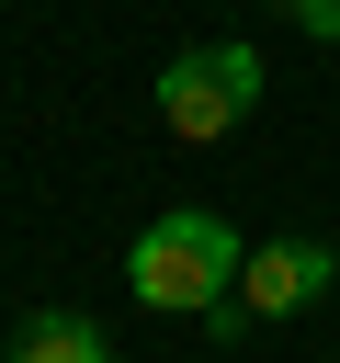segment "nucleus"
<instances>
[{"mask_svg":"<svg viewBox=\"0 0 340 363\" xmlns=\"http://www.w3.org/2000/svg\"><path fill=\"white\" fill-rule=\"evenodd\" d=\"M261 45H238V34H215V45H181L170 68H159V125L181 136V147H215V136H238L249 125V102H261Z\"/></svg>","mask_w":340,"mask_h":363,"instance_id":"nucleus-2","label":"nucleus"},{"mask_svg":"<svg viewBox=\"0 0 340 363\" xmlns=\"http://www.w3.org/2000/svg\"><path fill=\"white\" fill-rule=\"evenodd\" d=\"M329 284H340V250H329V238H272V250H249L238 306H249V318H306Z\"/></svg>","mask_w":340,"mask_h":363,"instance_id":"nucleus-3","label":"nucleus"},{"mask_svg":"<svg viewBox=\"0 0 340 363\" xmlns=\"http://www.w3.org/2000/svg\"><path fill=\"white\" fill-rule=\"evenodd\" d=\"M329 250H340V227H329Z\"/></svg>","mask_w":340,"mask_h":363,"instance_id":"nucleus-6","label":"nucleus"},{"mask_svg":"<svg viewBox=\"0 0 340 363\" xmlns=\"http://www.w3.org/2000/svg\"><path fill=\"white\" fill-rule=\"evenodd\" d=\"M0 363H113V352H102V329H91L79 306H34V318L11 329Z\"/></svg>","mask_w":340,"mask_h":363,"instance_id":"nucleus-4","label":"nucleus"},{"mask_svg":"<svg viewBox=\"0 0 340 363\" xmlns=\"http://www.w3.org/2000/svg\"><path fill=\"white\" fill-rule=\"evenodd\" d=\"M295 23H306L317 45H340V0H295Z\"/></svg>","mask_w":340,"mask_h":363,"instance_id":"nucleus-5","label":"nucleus"},{"mask_svg":"<svg viewBox=\"0 0 340 363\" xmlns=\"http://www.w3.org/2000/svg\"><path fill=\"white\" fill-rule=\"evenodd\" d=\"M283 11H295V0H283Z\"/></svg>","mask_w":340,"mask_h":363,"instance_id":"nucleus-7","label":"nucleus"},{"mask_svg":"<svg viewBox=\"0 0 340 363\" xmlns=\"http://www.w3.org/2000/svg\"><path fill=\"white\" fill-rule=\"evenodd\" d=\"M238 272H249V238H238L215 204H170V216H147V227L125 238V284H136V306H159V318H215V306L238 295Z\"/></svg>","mask_w":340,"mask_h":363,"instance_id":"nucleus-1","label":"nucleus"}]
</instances>
